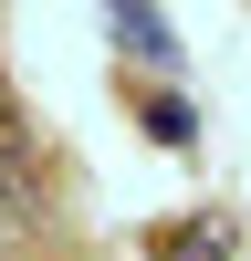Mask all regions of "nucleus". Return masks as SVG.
<instances>
[{
    "instance_id": "1",
    "label": "nucleus",
    "mask_w": 251,
    "mask_h": 261,
    "mask_svg": "<svg viewBox=\"0 0 251 261\" xmlns=\"http://www.w3.org/2000/svg\"><path fill=\"white\" fill-rule=\"evenodd\" d=\"M105 21H115V42H126V53H146V63H157V73H167V63H178V32H167V21L146 11V0H105Z\"/></svg>"
},
{
    "instance_id": "2",
    "label": "nucleus",
    "mask_w": 251,
    "mask_h": 261,
    "mask_svg": "<svg viewBox=\"0 0 251 261\" xmlns=\"http://www.w3.org/2000/svg\"><path fill=\"white\" fill-rule=\"evenodd\" d=\"M146 251H157V261H220V251H230V230H220V220H178V230H157Z\"/></svg>"
},
{
    "instance_id": "3",
    "label": "nucleus",
    "mask_w": 251,
    "mask_h": 261,
    "mask_svg": "<svg viewBox=\"0 0 251 261\" xmlns=\"http://www.w3.org/2000/svg\"><path fill=\"white\" fill-rule=\"evenodd\" d=\"M146 136H157V146H188V105L178 94H146Z\"/></svg>"
}]
</instances>
